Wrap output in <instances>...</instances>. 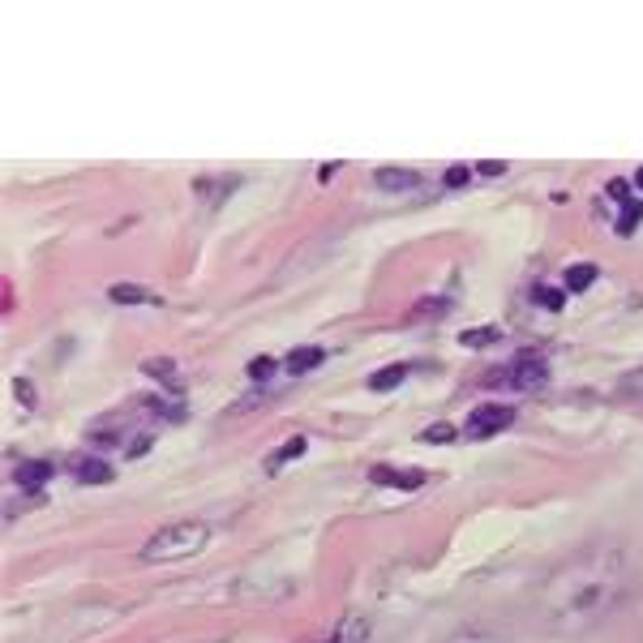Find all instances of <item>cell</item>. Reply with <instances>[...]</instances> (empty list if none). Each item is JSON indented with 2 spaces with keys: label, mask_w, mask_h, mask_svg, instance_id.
<instances>
[{
  "label": "cell",
  "mask_w": 643,
  "mask_h": 643,
  "mask_svg": "<svg viewBox=\"0 0 643 643\" xmlns=\"http://www.w3.org/2000/svg\"><path fill=\"white\" fill-rule=\"evenodd\" d=\"M631 562L618 545H588L562 562L541 592V618L553 635H583L631 596Z\"/></svg>",
  "instance_id": "1"
},
{
  "label": "cell",
  "mask_w": 643,
  "mask_h": 643,
  "mask_svg": "<svg viewBox=\"0 0 643 643\" xmlns=\"http://www.w3.org/2000/svg\"><path fill=\"white\" fill-rule=\"evenodd\" d=\"M210 545V524L202 519H177L168 528H159L146 545H142V562L159 566V562H184L193 553H202Z\"/></svg>",
  "instance_id": "2"
},
{
  "label": "cell",
  "mask_w": 643,
  "mask_h": 643,
  "mask_svg": "<svg viewBox=\"0 0 643 643\" xmlns=\"http://www.w3.org/2000/svg\"><path fill=\"white\" fill-rule=\"evenodd\" d=\"M511 421H515V408H511V403H480V408H472V416H467V438H493V434H502Z\"/></svg>",
  "instance_id": "3"
},
{
  "label": "cell",
  "mask_w": 643,
  "mask_h": 643,
  "mask_svg": "<svg viewBox=\"0 0 643 643\" xmlns=\"http://www.w3.org/2000/svg\"><path fill=\"white\" fill-rule=\"evenodd\" d=\"M545 377H550V369H545V361L537 352H519L506 365V386H515V390H537Z\"/></svg>",
  "instance_id": "4"
},
{
  "label": "cell",
  "mask_w": 643,
  "mask_h": 643,
  "mask_svg": "<svg viewBox=\"0 0 643 643\" xmlns=\"http://www.w3.org/2000/svg\"><path fill=\"white\" fill-rule=\"evenodd\" d=\"M318 643H373V622L365 614H348L335 622V631H326Z\"/></svg>",
  "instance_id": "5"
},
{
  "label": "cell",
  "mask_w": 643,
  "mask_h": 643,
  "mask_svg": "<svg viewBox=\"0 0 643 643\" xmlns=\"http://www.w3.org/2000/svg\"><path fill=\"white\" fill-rule=\"evenodd\" d=\"M377 189H386V193H403V189H416L421 177L412 172V168H377Z\"/></svg>",
  "instance_id": "6"
},
{
  "label": "cell",
  "mask_w": 643,
  "mask_h": 643,
  "mask_svg": "<svg viewBox=\"0 0 643 643\" xmlns=\"http://www.w3.org/2000/svg\"><path fill=\"white\" fill-rule=\"evenodd\" d=\"M369 476L377 485H395V489H416L425 485V472H395V467H369Z\"/></svg>",
  "instance_id": "7"
},
{
  "label": "cell",
  "mask_w": 643,
  "mask_h": 643,
  "mask_svg": "<svg viewBox=\"0 0 643 643\" xmlns=\"http://www.w3.org/2000/svg\"><path fill=\"white\" fill-rule=\"evenodd\" d=\"M107 296H112L116 305H155V300H159L155 292H146V287H138V283H112Z\"/></svg>",
  "instance_id": "8"
},
{
  "label": "cell",
  "mask_w": 643,
  "mask_h": 643,
  "mask_svg": "<svg viewBox=\"0 0 643 643\" xmlns=\"http://www.w3.org/2000/svg\"><path fill=\"white\" fill-rule=\"evenodd\" d=\"M74 476H78L82 485H107V480H112V467L103 460H74Z\"/></svg>",
  "instance_id": "9"
},
{
  "label": "cell",
  "mask_w": 643,
  "mask_h": 643,
  "mask_svg": "<svg viewBox=\"0 0 643 643\" xmlns=\"http://www.w3.org/2000/svg\"><path fill=\"white\" fill-rule=\"evenodd\" d=\"M322 361H326L322 348H292V352H287V369H292V373H309V369H318Z\"/></svg>",
  "instance_id": "10"
},
{
  "label": "cell",
  "mask_w": 643,
  "mask_h": 643,
  "mask_svg": "<svg viewBox=\"0 0 643 643\" xmlns=\"http://www.w3.org/2000/svg\"><path fill=\"white\" fill-rule=\"evenodd\" d=\"M635 223H643V202L640 197L622 202V215H618V223H614V228H618L622 236H631V232H635Z\"/></svg>",
  "instance_id": "11"
},
{
  "label": "cell",
  "mask_w": 643,
  "mask_h": 643,
  "mask_svg": "<svg viewBox=\"0 0 643 643\" xmlns=\"http://www.w3.org/2000/svg\"><path fill=\"white\" fill-rule=\"evenodd\" d=\"M403 377H408V365H386L382 373L369 377V386H373V390H395Z\"/></svg>",
  "instance_id": "12"
},
{
  "label": "cell",
  "mask_w": 643,
  "mask_h": 643,
  "mask_svg": "<svg viewBox=\"0 0 643 643\" xmlns=\"http://www.w3.org/2000/svg\"><path fill=\"white\" fill-rule=\"evenodd\" d=\"M592 279H596V267L592 262H579V267L566 271V287L570 292H583V287H592Z\"/></svg>",
  "instance_id": "13"
},
{
  "label": "cell",
  "mask_w": 643,
  "mask_h": 643,
  "mask_svg": "<svg viewBox=\"0 0 643 643\" xmlns=\"http://www.w3.org/2000/svg\"><path fill=\"white\" fill-rule=\"evenodd\" d=\"M48 476H52L48 463H26V467H22V485H26V489H39Z\"/></svg>",
  "instance_id": "14"
},
{
  "label": "cell",
  "mask_w": 643,
  "mask_h": 643,
  "mask_svg": "<svg viewBox=\"0 0 643 643\" xmlns=\"http://www.w3.org/2000/svg\"><path fill=\"white\" fill-rule=\"evenodd\" d=\"M493 339H498L493 326H485V331H467V335H463V348H485V344H493Z\"/></svg>",
  "instance_id": "15"
},
{
  "label": "cell",
  "mask_w": 643,
  "mask_h": 643,
  "mask_svg": "<svg viewBox=\"0 0 643 643\" xmlns=\"http://www.w3.org/2000/svg\"><path fill=\"white\" fill-rule=\"evenodd\" d=\"M305 447H309L305 438H292L287 447H279V451H275V460H271V463H287V460H296V455H305Z\"/></svg>",
  "instance_id": "16"
},
{
  "label": "cell",
  "mask_w": 643,
  "mask_h": 643,
  "mask_svg": "<svg viewBox=\"0 0 643 643\" xmlns=\"http://www.w3.org/2000/svg\"><path fill=\"white\" fill-rule=\"evenodd\" d=\"M451 434H455L451 425H429V429L421 434V442H451Z\"/></svg>",
  "instance_id": "17"
},
{
  "label": "cell",
  "mask_w": 643,
  "mask_h": 643,
  "mask_svg": "<svg viewBox=\"0 0 643 643\" xmlns=\"http://www.w3.org/2000/svg\"><path fill=\"white\" fill-rule=\"evenodd\" d=\"M271 373H275V361H271V357H258V361L249 365V377H254V382H262V377H271Z\"/></svg>",
  "instance_id": "18"
},
{
  "label": "cell",
  "mask_w": 643,
  "mask_h": 643,
  "mask_svg": "<svg viewBox=\"0 0 643 643\" xmlns=\"http://www.w3.org/2000/svg\"><path fill=\"white\" fill-rule=\"evenodd\" d=\"M447 643H502V640H493V635H485V631H467V635H455V640H447Z\"/></svg>",
  "instance_id": "19"
},
{
  "label": "cell",
  "mask_w": 643,
  "mask_h": 643,
  "mask_svg": "<svg viewBox=\"0 0 643 643\" xmlns=\"http://www.w3.org/2000/svg\"><path fill=\"white\" fill-rule=\"evenodd\" d=\"M476 172H480V177H502V172H506V164H498V159H485Z\"/></svg>",
  "instance_id": "20"
},
{
  "label": "cell",
  "mask_w": 643,
  "mask_h": 643,
  "mask_svg": "<svg viewBox=\"0 0 643 643\" xmlns=\"http://www.w3.org/2000/svg\"><path fill=\"white\" fill-rule=\"evenodd\" d=\"M467 177H472V168H451V172H447V184L460 189V184H467Z\"/></svg>",
  "instance_id": "21"
},
{
  "label": "cell",
  "mask_w": 643,
  "mask_h": 643,
  "mask_svg": "<svg viewBox=\"0 0 643 643\" xmlns=\"http://www.w3.org/2000/svg\"><path fill=\"white\" fill-rule=\"evenodd\" d=\"M541 305H545V309H562V296H557V292H541Z\"/></svg>",
  "instance_id": "22"
},
{
  "label": "cell",
  "mask_w": 643,
  "mask_h": 643,
  "mask_svg": "<svg viewBox=\"0 0 643 643\" xmlns=\"http://www.w3.org/2000/svg\"><path fill=\"white\" fill-rule=\"evenodd\" d=\"M635 181H640V189H643V168H640V177H635Z\"/></svg>",
  "instance_id": "23"
}]
</instances>
